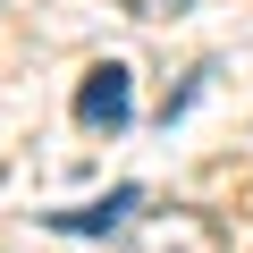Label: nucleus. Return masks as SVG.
<instances>
[{
    "mask_svg": "<svg viewBox=\"0 0 253 253\" xmlns=\"http://www.w3.org/2000/svg\"><path fill=\"white\" fill-rule=\"evenodd\" d=\"M126 253H228V236L203 219V211H186V203H169V211H152L135 236H126Z\"/></svg>",
    "mask_w": 253,
    "mask_h": 253,
    "instance_id": "obj_1",
    "label": "nucleus"
},
{
    "mask_svg": "<svg viewBox=\"0 0 253 253\" xmlns=\"http://www.w3.org/2000/svg\"><path fill=\"white\" fill-rule=\"evenodd\" d=\"M126 118H135V84H126V68H118V59L84 68V84H76V126H101V135H118Z\"/></svg>",
    "mask_w": 253,
    "mask_h": 253,
    "instance_id": "obj_2",
    "label": "nucleus"
},
{
    "mask_svg": "<svg viewBox=\"0 0 253 253\" xmlns=\"http://www.w3.org/2000/svg\"><path fill=\"white\" fill-rule=\"evenodd\" d=\"M126 211H144V186H110L101 203L51 211V228H59V236H118V228H126Z\"/></svg>",
    "mask_w": 253,
    "mask_h": 253,
    "instance_id": "obj_3",
    "label": "nucleus"
},
{
    "mask_svg": "<svg viewBox=\"0 0 253 253\" xmlns=\"http://www.w3.org/2000/svg\"><path fill=\"white\" fill-rule=\"evenodd\" d=\"M177 9H186V0H152V9H144V17H177Z\"/></svg>",
    "mask_w": 253,
    "mask_h": 253,
    "instance_id": "obj_4",
    "label": "nucleus"
}]
</instances>
